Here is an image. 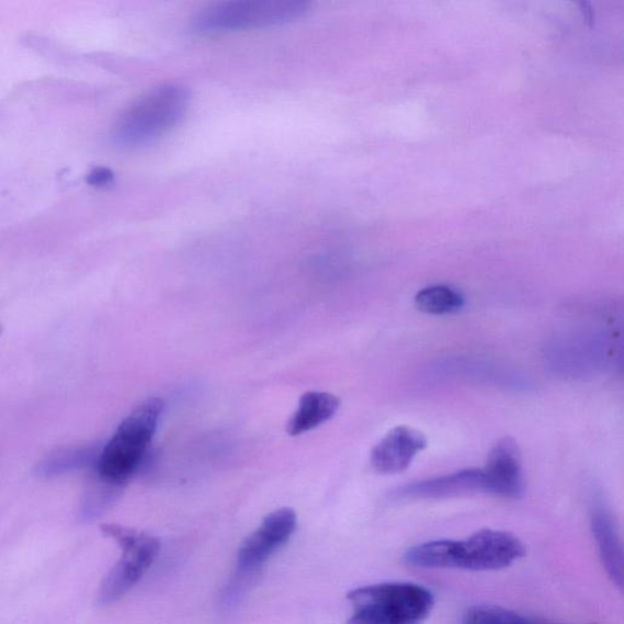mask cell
<instances>
[{"instance_id": "obj_10", "label": "cell", "mask_w": 624, "mask_h": 624, "mask_svg": "<svg viewBox=\"0 0 624 624\" xmlns=\"http://www.w3.org/2000/svg\"><path fill=\"white\" fill-rule=\"evenodd\" d=\"M481 492L486 493L484 473L482 470L470 469L407 484L399 488L394 496L396 501H418V499H445Z\"/></svg>"}, {"instance_id": "obj_6", "label": "cell", "mask_w": 624, "mask_h": 624, "mask_svg": "<svg viewBox=\"0 0 624 624\" xmlns=\"http://www.w3.org/2000/svg\"><path fill=\"white\" fill-rule=\"evenodd\" d=\"M100 528L106 536L117 540L122 550L121 559L99 590L98 603L106 606L117 603L138 585L157 558L161 541L146 533L119 525H101Z\"/></svg>"}, {"instance_id": "obj_2", "label": "cell", "mask_w": 624, "mask_h": 624, "mask_svg": "<svg viewBox=\"0 0 624 624\" xmlns=\"http://www.w3.org/2000/svg\"><path fill=\"white\" fill-rule=\"evenodd\" d=\"M189 89L178 84L158 86L122 113L111 131L112 143L121 150H139L164 138L186 117Z\"/></svg>"}, {"instance_id": "obj_13", "label": "cell", "mask_w": 624, "mask_h": 624, "mask_svg": "<svg viewBox=\"0 0 624 624\" xmlns=\"http://www.w3.org/2000/svg\"><path fill=\"white\" fill-rule=\"evenodd\" d=\"M100 450L97 446H79L56 450L39 464V473L43 478L52 479L83 470L90 464H96Z\"/></svg>"}, {"instance_id": "obj_16", "label": "cell", "mask_w": 624, "mask_h": 624, "mask_svg": "<svg viewBox=\"0 0 624 624\" xmlns=\"http://www.w3.org/2000/svg\"><path fill=\"white\" fill-rule=\"evenodd\" d=\"M88 183L92 186H108L113 180V175L110 169L105 167L95 168L92 173L88 175Z\"/></svg>"}, {"instance_id": "obj_7", "label": "cell", "mask_w": 624, "mask_h": 624, "mask_svg": "<svg viewBox=\"0 0 624 624\" xmlns=\"http://www.w3.org/2000/svg\"><path fill=\"white\" fill-rule=\"evenodd\" d=\"M295 528H297V515L292 508L283 507L267 515L238 550V570L242 573L255 572L272 555L285 546Z\"/></svg>"}, {"instance_id": "obj_11", "label": "cell", "mask_w": 624, "mask_h": 624, "mask_svg": "<svg viewBox=\"0 0 624 624\" xmlns=\"http://www.w3.org/2000/svg\"><path fill=\"white\" fill-rule=\"evenodd\" d=\"M590 524H592L601 563H603L611 581L622 589L623 550L614 517L604 505L598 504L592 510Z\"/></svg>"}, {"instance_id": "obj_5", "label": "cell", "mask_w": 624, "mask_h": 624, "mask_svg": "<svg viewBox=\"0 0 624 624\" xmlns=\"http://www.w3.org/2000/svg\"><path fill=\"white\" fill-rule=\"evenodd\" d=\"M163 407V401L151 398L123 419L116 435L99 452L96 467L101 482L118 486L139 470L156 433Z\"/></svg>"}, {"instance_id": "obj_14", "label": "cell", "mask_w": 624, "mask_h": 624, "mask_svg": "<svg viewBox=\"0 0 624 624\" xmlns=\"http://www.w3.org/2000/svg\"><path fill=\"white\" fill-rule=\"evenodd\" d=\"M416 308L429 315H452L464 306L463 295L449 286H433L419 291L415 298Z\"/></svg>"}, {"instance_id": "obj_3", "label": "cell", "mask_w": 624, "mask_h": 624, "mask_svg": "<svg viewBox=\"0 0 624 624\" xmlns=\"http://www.w3.org/2000/svg\"><path fill=\"white\" fill-rule=\"evenodd\" d=\"M309 11L310 4L304 0H229L200 10L188 30L193 35L214 36L280 28L302 20Z\"/></svg>"}, {"instance_id": "obj_12", "label": "cell", "mask_w": 624, "mask_h": 624, "mask_svg": "<svg viewBox=\"0 0 624 624\" xmlns=\"http://www.w3.org/2000/svg\"><path fill=\"white\" fill-rule=\"evenodd\" d=\"M340 401L335 394L326 392L305 393L288 424L289 436H300L320 425L330 422L337 414Z\"/></svg>"}, {"instance_id": "obj_1", "label": "cell", "mask_w": 624, "mask_h": 624, "mask_svg": "<svg viewBox=\"0 0 624 624\" xmlns=\"http://www.w3.org/2000/svg\"><path fill=\"white\" fill-rule=\"evenodd\" d=\"M524 544L512 533L482 529L464 540H433L408 549V566L424 570L499 571L524 558Z\"/></svg>"}, {"instance_id": "obj_15", "label": "cell", "mask_w": 624, "mask_h": 624, "mask_svg": "<svg viewBox=\"0 0 624 624\" xmlns=\"http://www.w3.org/2000/svg\"><path fill=\"white\" fill-rule=\"evenodd\" d=\"M463 624H537L516 612L491 605H475L463 615Z\"/></svg>"}, {"instance_id": "obj_9", "label": "cell", "mask_w": 624, "mask_h": 624, "mask_svg": "<svg viewBox=\"0 0 624 624\" xmlns=\"http://www.w3.org/2000/svg\"><path fill=\"white\" fill-rule=\"evenodd\" d=\"M426 447L427 439L419 430L408 426L395 427L373 448L372 468L382 474L402 473Z\"/></svg>"}, {"instance_id": "obj_4", "label": "cell", "mask_w": 624, "mask_h": 624, "mask_svg": "<svg viewBox=\"0 0 624 624\" xmlns=\"http://www.w3.org/2000/svg\"><path fill=\"white\" fill-rule=\"evenodd\" d=\"M348 600V624H424L436 603L428 588L412 582L361 587L350 592Z\"/></svg>"}, {"instance_id": "obj_8", "label": "cell", "mask_w": 624, "mask_h": 624, "mask_svg": "<svg viewBox=\"0 0 624 624\" xmlns=\"http://www.w3.org/2000/svg\"><path fill=\"white\" fill-rule=\"evenodd\" d=\"M484 473L486 493L508 499L525 494L521 451L515 439L499 440L488 457Z\"/></svg>"}, {"instance_id": "obj_17", "label": "cell", "mask_w": 624, "mask_h": 624, "mask_svg": "<svg viewBox=\"0 0 624 624\" xmlns=\"http://www.w3.org/2000/svg\"><path fill=\"white\" fill-rule=\"evenodd\" d=\"M0 335H2V326H0Z\"/></svg>"}]
</instances>
